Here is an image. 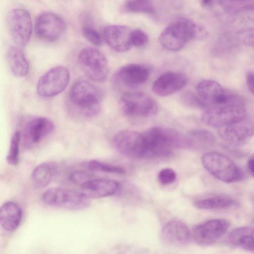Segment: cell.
I'll use <instances>...</instances> for the list:
<instances>
[{
    "label": "cell",
    "instance_id": "6da1fadb",
    "mask_svg": "<svg viewBox=\"0 0 254 254\" xmlns=\"http://www.w3.org/2000/svg\"><path fill=\"white\" fill-rule=\"evenodd\" d=\"M145 159L169 156L174 148H189L186 135L167 127H154L141 133Z\"/></svg>",
    "mask_w": 254,
    "mask_h": 254
},
{
    "label": "cell",
    "instance_id": "7a4b0ae2",
    "mask_svg": "<svg viewBox=\"0 0 254 254\" xmlns=\"http://www.w3.org/2000/svg\"><path fill=\"white\" fill-rule=\"evenodd\" d=\"M207 31L202 26L186 17H180L170 23L159 37L160 45L170 51L183 48L191 40H201L207 36Z\"/></svg>",
    "mask_w": 254,
    "mask_h": 254
},
{
    "label": "cell",
    "instance_id": "3957f363",
    "mask_svg": "<svg viewBox=\"0 0 254 254\" xmlns=\"http://www.w3.org/2000/svg\"><path fill=\"white\" fill-rule=\"evenodd\" d=\"M102 94L94 85L86 80H79L71 87L68 96L70 107L77 114L94 116L100 111Z\"/></svg>",
    "mask_w": 254,
    "mask_h": 254
},
{
    "label": "cell",
    "instance_id": "277c9868",
    "mask_svg": "<svg viewBox=\"0 0 254 254\" xmlns=\"http://www.w3.org/2000/svg\"><path fill=\"white\" fill-rule=\"evenodd\" d=\"M201 162L211 175L224 183L238 182L244 178L241 168L224 154L216 152H208L203 155Z\"/></svg>",
    "mask_w": 254,
    "mask_h": 254
},
{
    "label": "cell",
    "instance_id": "5b68a950",
    "mask_svg": "<svg viewBox=\"0 0 254 254\" xmlns=\"http://www.w3.org/2000/svg\"><path fill=\"white\" fill-rule=\"evenodd\" d=\"M42 199L48 206L73 210L85 209L90 204L89 198L82 192L60 187L46 190Z\"/></svg>",
    "mask_w": 254,
    "mask_h": 254
},
{
    "label": "cell",
    "instance_id": "8992f818",
    "mask_svg": "<svg viewBox=\"0 0 254 254\" xmlns=\"http://www.w3.org/2000/svg\"><path fill=\"white\" fill-rule=\"evenodd\" d=\"M196 91L203 109L228 105L240 102L242 99L237 95L227 91L218 82L212 79L200 81Z\"/></svg>",
    "mask_w": 254,
    "mask_h": 254
},
{
    "label": "cell",
    "instance_id": "52a82bcc",
    "mask_svg": "<svg viewBox=\"0 0 254 254\" xmlns=\"http://www.w3.org/2000/svg\"><path fill=\"white\" fill-rule=\"evenodd\" d=\"M247 111L243 101L206 110L201 116L202 122L210 127L220 128L246 118Z\"/></svg>",
    "mask_w": 254,
    "mask_h": 254
},
{
    "label": "cell",
    "instance_id": "ba28073f",
    "mask_svg": "<svg viewBox=\"0 0 254 254\" xmlns=\"http://www.w3.org/2000/svg\"><path fill=\"white\" fill-rule=\"evenodd\" d=\"M120 106L122 112L130 117H151L157 113L158 109L154 99L142 92L125 93L121 97Z\"/></svg>",
    "mask_w": 254,
    "mask_h": 254
},
{
    "label": "cell",
    "instance_id": "9c48e42d",
    "mask_svg": "<svg viewBox=\"0 0 254 254\" xmlns=\"http://www.w3.org/2000/svg\"><path fill=\"white\" fill-rule=\"evenodd\" d=\"M79 66L93 81H104L109 73V65L104 55L98 49L88 47L83 49L78 57Z\"/></svg>",
    "mask_w": 254,
    "mask_h": 254
},
{
    "label": "cell",
    "instance_id": "30bf717a",
    "mask_svg": "<svg viewBox=\"0 0 254 254\" xmlns=\"http://www.w3.org/2000/svg\"><path fill=\"white\" fill-rule=\"evenodd\" d=\"M70 80V73L65 67L55 66L44 73L38 80L37 92L43 97H52L63 92Z\"/></svg>",
    "mask_w": 254,
    "mask_h": 254
},
{
    "label": "cell",
    "instance_id": "8fae6325",
    "mask_svg": "<svg viewBox=\"0 0 254 254\" xmlns=\"http://www.w3.org/2000/svg\"><path fill=\"white\" fill-rule=\"evenodd\" d=\"M6 25L8 33L17 46L23 47L28 44L32 32V21L26 10H11L6 17Z\"/></svg>",
    "mask_w": 254,
    "mask_h": 254
},
{
    "label": "cell",
    "instance_id": "7c38bea8",
    "mask_svg": "<svg viewBox=\"0 0 254 254\" xmlns=\"http://www.w3.org/2000/svg\"><path fill=\"white\" fill-rule=\"evenodd\" d=\"M229 222L224 219H212L194 226L190 231L191 239L201 245L216 242L227 232Z\"/></svg>",
    "mask_w": 254,
    "mask_h": 254
},
{
    "label": "cell",
    "instance_id": "4fadbf2b",
    "mask_svg": "<svg viewBox=\"0 0 254 254\" xmlns=\"http://www.w3.org/2000/svg\"><path fill=\"white\" fill-rule=\"evenodd\" d=\"M65 23L58 14L50 11L41 13L35 23V31L37 36L47 42L59 39L64 33Z\"/></svg>",
    "mask_w": 254,
    "mask_h": 254
},
{
    "label": "cell",
    "instance_id": "5bb4252c",
    "mask_svg": "<svg viewBox=\"0 0 254 254\" xmlns=\"http://www.w3.org/2000/svg\"><path fill=\"white\" fill-rule=\"evenodd\" d=\"M114 145L121 154L128 157L145 159V151L141 133L124 130L113 138Z\"/></svg>",
    "mask_w": 254,
    "mask_h": 254
},
{
    "label": "cell",
    "instance_id": "9a60e30c",
    "mask_svg": "<svg viewBox=\"0 0 254 254\" xmlns=\"http://www.w3.org/2000/svg\"><path fill=\"white\" fill-rule=\"evenodd\" d=\"M219 133L229 144L242 146L247 144L254 135V126L244 119L219 128Z\"/></svg>",
    "mask_w": 254,
    "mask_h": 254
},
{
    "label": "cell",
    "instance_id": "2e32d148",
    "mask_svg": "<svg viewBox=\"0 0 254 254\" xmlns=\"http://www.w3.org/2000/svg\"><path fill=\"white\" fill-rule=\"evenodd\" d=\"M187 82V77L184 74L168 71L161 74L155 80L152 89L157 96H168L182 89Z\"/></svg>",
    "mask_w": 254,
    "mask_h": 254
},
{
    "label": "cell",
    "instance_id": "e0dca14e",
    "mask_svg": "<svg viewBox=\"0 0 254 254\" xmlns=\"http://www.w3.org/2000/svg\"><path fill=\"white\" fill-rule=\"evenodd\" d=\"M132 31L127 27L120 25H110L103 30V38L107 44L113 50L124 52L132 46Z\"/></svg>",
    "mask_w": 254,
    "mask_h": 254
},
{
    "label": "cell",
    "instance_id": "ac0fdd59",
    "mask_svg": "<svg viewBox=\"0 0 254 254\" xmlns=\"http://www.w3.org/2000/svg\"><path fill=\"white\" fill-rule=\"evenodd\" d=\"M54 128V123L49 118L44 117H34L27 122L25 127V140L29 144H37L51 133Z\"/></svg>",
    "mask_w": 254,
    "mask_h": 254
},
{
    "label": "cell",
    "instance_id": "d6986e66",
    "mask_svg": "<svg viewBox=\"0 0 254 254\" xmlns=\"http://www.w3.org/2000/svg\"><path fill=\"white\" fill-rule=\"evenodd\" d=\"M81 192L89 198H98L112 196L120 189V184L107 179H92L82 185Z\"/></svg>",
    "mask_w": 254,
    "mask_h": 254
},
{
    "label": "cell",
    "instance_id": "ffe728a7",
    "mask_svg": "<svg viewBox=\"0 0 254 254\" xmlns=\"http://www.w3.org/2000/svg\"><path fill=\"white\" fill-rule=\"evenodd\" d=\"M149 71L144 65L129 64L121 67L116 77L125 86L134 88L145 83L148 79Z\"/></svg>",
    "mask_w": 254,
    "mask_h": 254
},
{
    "label": "cell",
    "instance_id": "44dd1931",
    "mask_svg": "<svg viewBox=\"0 0 254 254\" xmlns=\"http://www.w3.org/2000/svg\"><path fill=\"white\" fill-rule=\"evenodd\" d=\"M161 238L166 244L184 245L191 239L190 231L184 223L173 221L167 223L163 228Z\"/></svg>",
    "mask_w": 254,
    "mask_h": 254
},
{
    "label": "cell",
    "instance_id": "7402d4cb",
    "mask_svg": "<svg viewBox=\"0 0 254 254\" xmlns=\"http://www.w3.org/2000/svg\"><path fill=\"white\" fill-rule=\"evenodd\" d=\"M22 213L20 207L15 202L8 201L3 204L0 208V223L6 231H12L19 225Z\"/></svg>",
    "mask_w": 254,
    "mask_h": 254
},
{
    "label": "cell",
    "instance_id": "603a6c76",
    "mask_svg": "<svg viewBox=\"0 0 254 254\" xmlns=\"http://www.w3.org/2000/svg\"><path fill=\"white\" fill-rule=\"evenodd\" d=\"M6 60L9 68L15 76L22 77L27 75L29 71V64L20 47H10L6 53Z\"/></svg>",
    "mask_w": 254,
    "mask_h": 254
},
{
    "label": "cell",
    "instance_id": "cb8c5ba5",
    "mask_svg": "<svg viewBox=\"0 0 254 254\" xmlns=\"http://www.w3.org/2000/svg\"><path fill=\"white\" fill-rule=\"evenodd\" d=\"M228 241L233 246L254 253V228H238L229 234Z\"/></svg>",
    "mask_w": 254,
    "mask_h": 254
},
{
    "label": "cell",
    "instance_id": "d4e9b609",
    "mask_svg": "<svg viewBox=\"0 0 254 254\" xmlns=\"http://www.w3.org/2000/svg\"><path fill=\"white\" fill-rule=\"evenodd\" d=\"M234 13L233 24L242 29H254V2H244Z\"/></svg>",
    "mask_w": 254,
    "mask_h": 254
},
{
    "label": "cell",
    "instance_id": "484cf974",
    "mask_svg": "<svg viewBox=\"0 0 254 254\" xmlns=\"http://www.w3.org/2000/svg\"><path fill=\"white\" fill-rule=\"evenodd\" d=\"M54 173L55 168L52 164L44 162L38 165L31 176L34 187L38 189L47 187L51 182Z\"/></svg>",
    "mask_w": 254,
    "mask_h": 254
},
{
    "label": "cell",
    "instance_id": "4316f807",
    "mask_svg": "<svg viewBox=\"0 0 254 254\" xmlns=\"http://www.w3.org/2000/svg\"><path fill=\"white\" fill-rule=\"evenodd\" d=\"M187 136L190 148L206 149L213 146L216 142L214 134L211 132L204 129L191 130Z\"/></svg>",
    "mask_w": 254,
    "mask_h": 254
},
{
    "label": "cell",
    "instance_id": "83f0119b",
    "mask_svg": "<svg viewBox=\"0 0 254 254\" xmlns=\"http://www.w3.org/2000/svg\"><path fill=\"white\" fill-rule=\"evenodd\" d=\"M235 204V201L233 199L224 194H218L194 202V205L196 207L205 210L227 208Z\"/></svg>",
    "mask_w": 254,
    "mask_h": 254
},
{
    "label": "cell",
    "instance_id": "f1b7e54d",
    "mask_svg": "<svg viewBox=\"0 0 254 254\" xmlns=\"http://www.w3.org/2000/svg\"><path fill=\"white\" fill-rule=\"evenodd\" d=\"M122 10L127 12L151 13L154 11V8L147 0H128L122 6Z\"/></svg>",
    "mask_w": 254,
    "mask_h": 254
},
{
    "label": "cell",
    "instance_id": "f546056e",
    "mask_svg": "<svg viewBox=\"0 0 254 254\" xmlns=\"http://www.w3.org/2000/svg\"><path fill=\"white\" fill-rule=\"evenodd\" d=\"M21 133L19 131H15L12 135L8 151L6 157V160L11 165L18 164L19 159V146Z\"/></svg>",
    "mask_w": 254,
    "mask_h": 254
},
{
    "label": "cell",
    "instance_id": "4dcf8cb0",
    "mask_svg": "<svg viewBox=\"0 0 254 254\" xmlns=\"http://www.w3.org/2000/svg\"><path fill=\"white\" fill-rule=\"evenodd\" d=\"M87 167L92 171L118 174H122L125 173V170L122 167L107 164L97 160L89 161L87 164Z\"/></svg>",
    "mask_w": 254,
    "mask_h": 254
},
{
    "label": "cell",
    "instance_id": "1f68e13d",
    "mask_svg": "<svg viewBox=\"0 0 254 254\" xmlns=\"http://www.w3.org/2000/svg\"><path fill=\"white\" fill-rule=\"evenodd\" d=\"M84 37L95 46H100L102 43V37L100 33L90 26H84L82 28Z\"/></svg>",
    "mask_w": 254,
    "mask_h": 254
},
{
    "label": "cell",
    "instance_id": "d6a6232c",
    "mask_svg": "<svg viewBox=\"0 0 254 254\" xmlns=\"http://www.w3.org/2000/svg\"><path fill=\"white\" fill-rule=\"evenodd\" d=\"M69 179L73 183L81 186L92 180V175L84 171H75L70 173Z\"/></svg>",
    "mask_w": 254,
    "mask_h": 254
},
{
    "label": "cell",
    "instance_id": "836d02e7",
    "mask_svg": "<svg viewBox=\"0 0 254 254\" xmlns=\"http://www.w3.org/2000/svg\"><path fill=\"white\" fill-rule=\"evenodd\" d=\"M132 45L136 47H141L144 46L148 42V36L141 29H135L131 33Z\"/></svg>",
    "mask_w": 254,
    "mask_h": 254
},
{
    "label": "cell",
    "instance_id": "e575fe53",
    "mask_svg": "<svg viewBox=\"0 0 254 254\" xmlns=\"http://www.w3.org/2000/svg\"><path fill=\"white\" fill-rule=\"evenodd\" d=\"M158 180L163 185H167L173 183L176 179L175 172L171 168L162 169L158 174Z\"/></svg>",
    "mask_w": 254,
    "mask_h": 254
},
{
    "label": "cell",
    "instance_id": "d590c367",
    "mask_svg": "<svg viewBox=\"0 0 254 254\" xmlns=\"http://www.w3.org/2000/svg\"><path fill=\"white\" fill-rule=\"evenodd\" d=\"M247 86L250 92L254 95V72H249L246 76Z\"/></svg>",
    "mask_w": 254,
    "mask_h": 254
},
{
    "label": "cell",
    "instance_id": "8d00e7d4",
    "mask_svg": "<svg viewBox=\"0 0 254 254\" xmlns=\"http://www.w3.org/2000/svg\"><path fill=\"white\" fill-rule=\"evenodd\" d=\"M247 168L251 175L254 177V155L249 159Z\"/></svg>",
    "mask_w": 254,
    "mask_h": 254
},
{
    "label": "cell",
    "instance_id": "74e56055",
    "mask_svg": "<svg viewBox=\"0 0 254 254\" xmlns=\"http://www.w3.org/2000/svg\"><path fill=\"white\" fill-rule=\"evenodd\" d=\"M213 1L212 0H202L201 1V4L202 6L204 7H209L211 6L213 4Z\"/></svg>",
    "mask_w": 254,
    "mask_h": 254
},
{
    "label": "cell",
    "instance_id": "f35d334b",
    "mask_svg": "<svg viewBox=\"0 0 254 254\" xmlns=\"http://www.w3.org/2000/svg\"><path fill=\"white\" fill-rule=\"evenodd\" d=\"M252 46L254 49V37L253 38V39L252 40Z\"/></svg>",
    "mask_w": 254,
    "mask_h": 254
}]
</instances>
